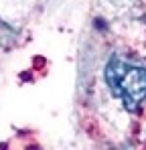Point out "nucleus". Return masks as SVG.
<instances>
[{"mask_svg":"<svg viewBox=\"0 0 146 150\" xmlns=\"http://www.w3.org/2000/svg\"><path fill=\"white\" fill-rule=\"evenodd\" d=\"M106 81L128 112H136L146 100V69L128 59L112 57L106 65Z\"/></svg>","mask_w":146,"mask_h":150,"instance_id":"f257e3e1","label":"nucleus"}]
</instances>
